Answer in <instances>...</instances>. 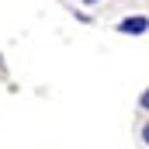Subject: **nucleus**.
Segmentation results:
<instances>
[{"instance_id":"nucleus-1","label":"nucleus","mask_w":149,"mask_h":149,"mask_svg":"<svg viewBox=\"0 0 149 149\" xmlns=\"http://www.w3.org/2000/svg\"><path fill=\"white\" fill-rule=\"evenodd\" d=\"M149 31V17L135 14V17H121L118 21V35H146Z\"/></svg>"},{"instance_id":"nucleus-2","label":"nucleus","mask_w":149,"mask_h":149,"mask_svg":"<svg viewBox=\"0 0 149 149\" xmlns=\"http://www.w3.org/2000/svg\"><path fill=\"white\" fill-rule=\"evenodd\" d=\"M139 142H142V146L149 149V118L142 121V128H139Z\"/></svg>"},{"instance_id":"nucleus-3","label":"nucleus","mask_w":149,"mask_h":149,"mask_svg":"<svg viewBox=\"0 0 149 149\" xmlns=\"http://www.w3.org/2000/svg\"><path fill=\"white\" fill-rule=\"evenodd\" d=\"M139 111H146V114H149V87L139 94Z\"/></svg>"},{"instance_id":"nucleus-4","label":"nucleus","mask_w":149,"mask_h":149,"mask_svg":"<svg viewBox=\"0 0 149 149\" xmlns=\"http://www.w3.org/2000/svg\"><path fill=\"white\" fill-rule=\"evenodd\" d=\"M76 3H83V7H97V3H104V0H76Z\"/></svg>"}]
</instances>
